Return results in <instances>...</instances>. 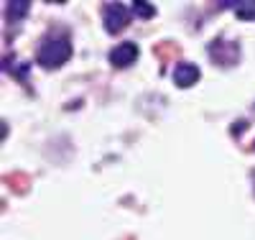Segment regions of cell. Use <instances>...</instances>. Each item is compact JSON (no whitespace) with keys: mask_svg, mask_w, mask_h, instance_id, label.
I'll return each mask as SVG.
<instances>
[{"mask_svg":"<svg viewBox=\"0 0 255 240\" xmlns=\"http://www.w3.org/2000/svg\"><path fill=\"white\" fill-rule=\"evenodd\" d=\"M222 8H232L240 18H255V0H235V3H220Z\"/></svg>","mask_w":255,"mask_h":240,"instance_id":"obj_5","label":"cell"},{"mask_svg":"<svg viewBox=\"0 0 255 240\" xmlns=\"http://www.w3.org/2000/svg\"><path fill=\"white\" fill-rule=\"evenodd\" d=\"M108 59H110L113 67H118V69L130 67V64L138 59V43H133V41H123V43H118V46L110 51Z\"/></svg>","mask_w":255,"mask_h":240,"instance_id":"obj_3","label":"cell"},{"mask_svg":"<svg viewBox=\"0 0 255 240\" xmlns=\"http://www.w3.org/2000/svg\"><path fill=\"white\" fill-rule=\"evenodd\" d=\"M171 79H174L176 87L186 90V87H191L194 82H199V67H197V64H189V61H181V64H176V67H174Z\"/></svg>","mask_w":255,"mask_h":240,"instance_id":"obj_4","label":"cell"},{"mask_svg":"<svg viewBox=\"0 0 255 240\" xmlns=\"http://www.w3.org/2000/svg\"><path fill=\"white\" fill-rule=\"evenodd\" d=\"M130 10H133V15H138V18H153V13H156V8H153L151 3H143V0H135Z\"/></svg>","mask_w":255,"mask_h":240,"instance_id":"obj_7","label":"cell"},{"mask_svg":"<svg viewBox=\"0 0 255 240\" xmlns=\"http://www.w3.org/2000/svg\"><path fill=\"white\" fill-rule=\"evenodd\" d=\"M130 8H125L123 3H108L102 8V23H105V31L108 33H120L128 20H130Z\"/></svg>","mask_w":255,"mask_h":240,"instance_id":"obj_2","label":"cell"},{"mask_svg":"<svg viewBox=\"0 0 255 240\" xmlns=\"http://www.w3.org/2000/svg\"><path fill=\"white\" fill-rule=\"evenodd\" d=\"M28 10H31V3H28V0H13V3H8V20L13 23V20L23 18Z\"/></svg>","mask_w":255,"mask_h":240,"instance_id":"obj_6","label":"cell"},{"mask_svg":"<svg viewBox=\"0 0 255 240\" xmlns=\"http://www.w3.org/2000/svg\"><path fill=\"white\" fill-rule=\"evenodd\" d=\"M69 56H72V41L67 36H49L41 41L36 61L46 69H56L61 64H67Z\"/></svg>","mask_w":255,"mask_h":240,"instance_id":"obj_1","label":"cell"}]
</instances>
